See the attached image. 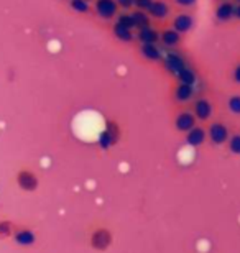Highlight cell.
<instances>
[{"label":"cell","instance_id":"277c9868","mask_svg":"<svg viewBox=\"0 0 240 253\" xmlns=\"http://www.w3.org/2000/svg\"><path fill=\"white\" fill-rule=\"evenodd\" d=\"M119 140H120V126L117 122H112V120H110V122L105 124V128L99 135L97 143H99L100 150H109L114 145L119 143Z\"/></svg>","mask_w":240,"mask_h":253},{"label":"cell","instance_id":"4dcf8cb0","mask_svg":"<svg viewBox=\"0 0 240 253\" xmlns=\"http://www.w3.org/2000/svg\"><path fill=\"white\" fill-rule=\"evenodd\" d=\"M234 2H236V3H240V0H234Z\"/></svg>","mask_w":240,"mask_h":253},{"label":"cell","instance_id":"f1b7e54d","mask_svg":"<svg viewBox=\"0 0 240 253\" xmlns=\"http://www.w3.org/2000/svg\"><path fill=\"white\" fill-rule=\"evenodd\" d=\"M117 3L124 8H130L132 5H135V0H117Z\"/></svg>","mask_w":240,"mask_h":253},{"label":"cell","instance_id":"52a82bcc","mask_svg":"<svg viewBox=\"0 0 240 253\" xmlns=\"http://www.w3.org/2000/svg\"><path fill=\"white\" fill-rule=\"evenodd\" d=\"M212 112H214V107L211 104V100L206 99V97H199L194 100L192 104V114L196 115L197 120H201V122H206L212 117Z\"/></svg>","mask_w":240,"mask_h":253},{"label":"cell","instance_id":"e0dca14e","mask_svg":"<svg viewBox=\"0 0 240 253\" xmlns=\"http://www.w3.org/2000/svg\"><path fill=\"white\" fill-rule=\"evenodd\" d=\"M161 33H158L156 30H153L151 27L142 28L139 32V40L142 42V44H153L160 42Z\"/></svg>","mask_w":240,"mask_h":253},{"label":"cell","instance_id":"5b68a950","mask_svg":"<svg viewBox=\"0 0 240 253\" xmlns=\"http://www.w3.org/2000/svg\"><path fill=\"white\" fill-rule=\"evenodd\" d=\"M229 138H231V133H229V128L226 124L222 122H212L207 128V140L211 141L212 145L221 146L226 145Z\"/></svg>","mask_w":240,"mask_h":253},{"label":"cell","instance_id":"8fae6325","mask_svg":"<svg viewBox=\"0 0 240 253\" xmlns=\"http://www.w3.org/2000/svg\"><path fill=\"white\" fill-rule=\"evenodd\" d=\"M185 140H186V143L192 146V148H197V146H201L206 143V140H207V130L204 128V126H199L196 125L192 130H190L188 133H185Z\"/></svg>","mask_w":240,"mask_h":253},{"label":"cell","instance_id":"4fadbf2b","mask_svg":"<svg viewBox=\"0 0 240 253\" xmlns=\"http://www.w3.org/2000/svg\"><path fill=\"white\" fill-rule=\"evenodd\" d=\"M194 92H196V87L190 84H178L175 89V100L178 104H186L194 97Z\"/></svg>","mask_w":240,"mask_h":253},{"label":"cell","instance_id":"30bf717a","mask_svg":"<svg viewBox=\"0 0 240 253\" xmlns=\"http://www.w3.org/2000/svg\"><path fill=\"white\" fill-rule=\"evenodd\" d=\"M216 18L222 23H227L232 18H236V2H232V0L219 2L216 7Z\"/></svg>","mask_w":240,"mask_h":253},{"label":"cell","instance_id":"ffe728a7","mask_svg":"<svg viewBox=\"0 0 240 253\" xmlns=\"http://www.w3.org/2000/svg\"><path fill=\"white\" fill-rule=\"evenodd\" d=\"M114 35L119 40H122V42H132V40H134V33H132V30L127 28V27H122V25H119V23H115Z\"/></svg>","mask_w":240,"mask_h":253},{"label":"cell","instance_id":"3957f363","mask_svg":"<svg viewBox=\"0 0 240 253\" xmlns=\"http://www.w3.org/2000/svg\"><path fill=\"white\" fill-rule=\"evenodd\" d=\"M13 183L17 186L18 191H22L23 194H35L40 186H42V178L35 169L28 168V166H23L20 168L13 176Z\"/></svg>","mask_w":240,"mask_h":253},{"label":"cell","instance_id":"ac0fdd59","mask_svg":"<svg viewBox=\"0 0 240 253\" xmlns=\"http://www.w3.org/2000/svg\"><path fill=\"white\" fill-rule=\"evenodd\" d=\"M142 54L150 59V61H160L161 59V48L156 43L153 44H142Z\"/></svg>","mask_w":240,"mask_h":253},{"label":"cell","instance_id":"9c48e42d","mask_svg":"<svg viewBox=\"0 0 240 253\" xmlns=\"http://www.w3.org/2000/svg\"><path fill=\"white\" fill-rule=\"evenodd\" d=\"M17 219H13L8 214H0V242L12 240V235L17 227Z\"/></svg>","mask_w":240,"mask_h":253},{"label":"cell","instance_id":"44dd1931","mask_svg":"<svg viewBox=\"0 0 240 253\" xmlns=\"http://www.w3.org/2000/svg\"><path fill=\"white\" fill-rule=\"evenodd\" d=\"M134 15V20H135V28H146V27H150V17L144 12V10H137V12L132 13Z\"/></svg>","mask_w":240,"mask_h":253},{"label":"cell","instance_id":"d4e9b609","mask_svg":"<svg viewBox=\"0 0 240 253\" xmlns=\"http://www.w3.org/2000/svg\"><path fill=\"white\" fill-rule=\"evenodd\" d=\"M71 7H73L76 12L86 13L89 10V3H88V0H71Z\"/></svg>","mask_w":240,"mask_h":253},{"label":"cell","instance_id":"cb8c5ba5","mask_svg":"<svg viewBox=\"0 0 240 253\" xmlns=\"http://www.w3.org/2000/svg\"><path fill=\"white\" fill-rule=\"evenodd\" d=\"M117 23L122 25V27L130 28V30L135 28V20H134V15H132V13H122V15H119V18H117Z\"/></svg>","mask_w":240,"mask_h":253},{"label":"cell","instance_id":"4316f807","mask_svg":"<svg viewBox=\"0 0 240 253\" xmlns=\"http://www.w3.org/2000/svg\"><path fill=\"white\" fill-rule=\"evenodd\" d=\"M232 81L236 84H240V63L236 64V68H234V71H232Z\"/></svg>","mask_w":240,"mask_h":253},{"label":"cell","instance_id":"7c38bea8","mask_svg":"<svg viewBox=\"0 0 240 253\" xmlns=\"http://www.w3.org/2000/svg\"><path fill=\"white\" fill-rule=\"evenodd\" d=\"M117 3L115 0H97L96 10L99 13V17L102 18H112L117 13Z\"/></svg>","mask_w":240,"mask_h":253},{"label":"cell","instance_id":"484cf974","mask_svg":"<svg viewBox=\"0 0 240 253\" xmlns=\"http://www.w3.org/2000/svg\"><path fill=\"white\" fill-rule=\"evenodd\" d=\"M151 3H153V0H135V7L140 10H148Z\"/></svg>","mask_w":240,"mask_h":253},{"label":"cell","instance_id":"5bb4252c","mask_svg":"<svg viewBox=\"0 0 240 253\" xmlns=\"http://www.w3.org/2000/svg\"><path fill=\"white\" fill-rule=\"evenodd\" d=\"M192 25H194V18L190 13H180L175 20H173V28L181 35L190 32L192 28Z\"/></svg>","mask_w":240,"mask_h":253},{"label":"cell","instance_id":"603a6c76","mask_svg":"<svg viewBox=\"0 0 240 253\" xmlns=\"http://www.w3.org/2000/svg\"><path fill=\"white\" fill-rule=\"evenodd\" d=\"M227 109L234 115H240V94H234L227 99Z\"/></svg>","mask_w":240,"mask_h":253},{"label":"cell","instance_id":"f546056e","mask_svg":"<svg viewBox=\"0 0 240 253\" xmlns=\"http://www.w3.org/2000/svg\"><path fill=\"white\" fill-rule=\"evenodd\" d=\"M236 20L240 22V3H236Z\"/></svg>","mask_w":240,"mask_h":253},{"label":"cell","instance_id":"ba28073f","mask_svg":"<svg viewBox=\"0 0 240 253\" xmlns=\"http://www.w3.org/2000/svg\"><path fill=\"white\" fill-rule=\"evenodd\" d=\"M186 66H188L186 59L183 58L178 51H170V53L165 54V68H166L168 73L178 76L183 69L186 68Z\"/></svg>","mask_w":240,"mask_h":253},{"label":"cell","instance_id":"9a60e30c","mask_svg":"<svg viewBox=\"0 0 240 253\" xmlns=\"http://www.w3.org/2000/svg\"><path fill=\"white\" fill-rule=\"evenodd\" d=\"M148 13H150L153 18H158V20L166 18L168 15H170V5L161 2V0H156V2L153 0V3L150 5V8H148Z\"/></svg>","mask_w":240,"mask_h":253},{"label":"cell","instance_id":"d6986e66","mask_svg":"<svg viewBox=\"0 0 240 253\" xmlns=\"http://www.w3.org/2000/svg\"><path fill=\"white\" fill-rule=\"evenodd\" d=\"M176 78H178V81H180L181 84L196 85V83H197V74H196V71L191 69L190 66H186V68L183 69L181 73L176 76Z\"/></svg>","mask_w":240,"mask_h":253},{"label":"cell","instance_id":"2e32d148","mask_svg":"<svg viewBox=\"0 0 240 253\" xmlns=\"http://www.w3.org/2000/svg\"><path fill=\"white\" fill-rule=\"evenodd\" d=\"M160 40H161V43L165 44V46L173 48V46H176V44H180L181 33H178L175 28H168V30H165V32H161Z\"/></svg>","mask_w":240,"mask_h":253},{"label":"cell","instance_id":"1f68e13d","mask_svg":"<svg viewBox=\"0 0 240 253\" xmlns=\"http://www.w3.org/2000/svg\"><path fill=\"white\" fill-rule=\"evenodd\" d=\"M219 2H227V0H219Z\"/></svg>","mask_w":240,"mask_h":253},{"label":"cell","instance_id":"83f0119b","mask_svg":"<svg viewBox=\"0 0 240 253\" xmlns=\"http://www.w3.org/2000/svg\"><path fill=\"white\" fill-rule=\"evenodd\" d=\"M178 5H181V7H192L194 3L197 2V0H175Z\"/></svg>","mask_w":240,"mask_h":253},{"label":"cell","instance_id":"7a4b0ae2","mask_svg":"<svg viewBox=\"0 0 240 253\" xmlns=\"http://www.w3.org/2000/svg\"><path fill=\"white\" fill-rule=\"evenodd\" d=\"M13 247L20 250H33L40 244V229L30 220H18L12 235Z\"/></svg>","mask_w":240,"mask_h":253},{"label":"cell","instance_id":"8992f818","mask_svg":"<svg viewBox=\"0 0 240 253\" xmlns=\"http://www.w3.org/2000/svg\"><path fill=\"white\" fill-rule=\"evenodd\" d=\"M197 125L196 115L192 114V110H181L176 114L175 117V128L181 133H188L190 130H192Z\"/></svg>","mask_w":240,"mask_h":253},{"label":"cell","instance_id":"7402d4cb","mask_svg":"<svg viewBox=\"0 0 240 253\" xmlns=\"http://www.w3.org/2000/svg\"><path fill=\"white\" fill-rule=\"evenodd\" d=\"M227 146H229V151H231L232 155L240 156V133L231 135V138H229V141H227Z\"/></svg>","mask_w":240,"mask_h":253},{"label":"cell","instance_id":"6da1fadb","mask_svg":"<svg viewBox=\"0 0 240 253\" xmlns=\"http://www.w3.org/2000/svg\"><path fill=\"white\" fill-rule=\"evenodd\" d=\"M115 242V232L105 220L96 219L86 229V245L97 253H105Z\"/></svg>","mask_w":240,"mask_h":253}]
</instances>
